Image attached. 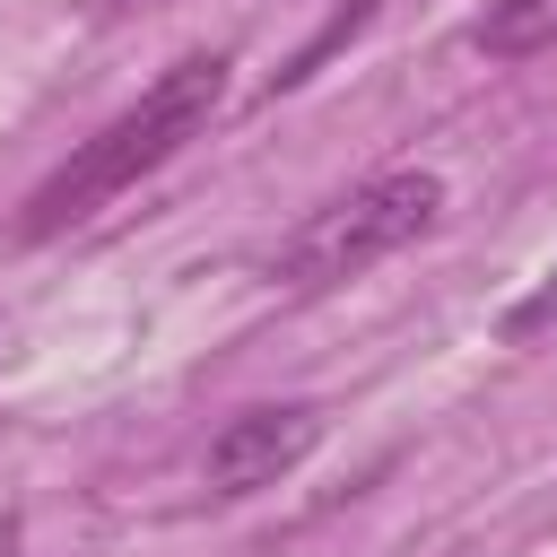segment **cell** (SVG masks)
I'll return each mask as SVG.
<instances>
[{
    "label": "cell",
    "mask_w": 557,
    "mask_h": 557,
    "mask_svg": "<svg viewBox=\"0 0 557 557\" xmlns=\"http://www.w3.org/2000/svg\"><path fill=\"white\" fill-rule=\"evenodd\" d=\"M313 444H322V409L313 400H252L209 435L200 479H209V496H261V487L296 479L313 461Z\"/></svg>",
    "instance_id": "3957f363"
},
{
    "label": "cell",
    "mask_w": 557,
    "mask_h": 557,
    "mask_svg": "<svg viewBox=\"0 0 557 557\" xmlns=\"http://www.w3.org/2000/svg\"><path fill=\"white\" fill-rule=\"evenodd\" d=\"M0 557H17V513H0Z\"/></svg>",
    "instance_id": "8992f818"
},
{
    "label": "cell",
    "mask_w": 557,
    "mask_h": 557,
    "mask_svg": "<svg viewBox=\"0 0 557 557\" xmlns=\"http://www.w3.org/2000/svg\"><path fill=\"white\" fill-rule=\"evenodd\" d=\"M226 52H183L174 70H157L148 87H139V104H122L96 139H78L35 191H26V218H17V235L26 244H52V235H70V226H87L96 209H113L122 191H139L157 165H174L200 131H209V113L226 104Z\"/></svg>",
    "instance_id": "6da1fadb"
},
{
    "label": "cell",
    "mask_w": 557,
    "mask_h": 557,
    "mask_svg": "<svg viewBox=\"0 0 557 557\" xmlns=\"http://www.w3.org/2000/svg\"><path fill=\"white\" fill-rule=\"evenodd\" d=\"M548 322H557V261H548V278L505 313V339H531V331H548Z\"/></svg>",
    "instance_id": "5b68a950"
},
{
    "label": "cell",
    "mask_w": 557,
    "mask_h": 557,
    "mask_svg": "<svg viewBox=\"0 0 557 557\" xmlns=\"http://www.w3.org/2000/svg\"><path fill=\"white\" fill-rule=\"evenodd\" d=\"M435 218H444V174H435V165L366 174V183H348L339 200L305 209V226L270 252V278H278V287H296V296L348 287V278H366L374 261H392L400 244H418Z\"/></svg>",
    "instance_id": "7a4b0ae2"
},
{
    "label": "cell",
    "mask_w": 557,
    "mask_h": 557,
    "mask_svg": "<svg viewBox=\"0 0 557 557\" xmlns=\"http://www.w3.org/2000/svg\"><path fill=\"white\" fill-rule=\"evenodd\" d=\"M470 44L487 61H531V52L557 44V0H487L470 17Z\"/></svg>",
    "instance_id": "277c9868"
},
{
    "label": "cell",
    "mask_w": 557,
    "mask_h": 557,
    "mask_svg": "<svg viewBox=\"0 0 557 557\" xmlns=\"http://www.w3.org/2000/svg\"><path fill=\"white\" fill-rule=\"evenodd\" d=\"M87 9H96V17H113V9H139V0H87Z\"/></svg>",
    "instance_id": "52a82bcc"
}]
</instances>
